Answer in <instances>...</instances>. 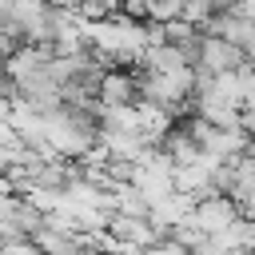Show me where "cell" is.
I'll return each mask as SVG.
<instances>
[{"instance_id":"1","label":"cell","mask_w":255,"mask_h":255,"mask_svg":"<svg viewBox=\"0 0 255 255\" xmlns=\"http://www.w3.org/2000/svg\"><path fill=\"white\" fill-rule=\"evenodd\" d=\"M199 68H207V72H239L243 64H251L247 60V52L239 48V44H231V40H223V36H207L203 32V44H199V60H195Z\"/></svg>"},{"instance_id":"2","label":"cell","mask_w":255,"mask_h":255,"mask_svg":"<svg viewBox=\"0 0 255 255\" xmlns=\"http://www.w3.org/2000/svg\"><path fill=\"white\" fill-rule=\"evenodd\" d=\"M235 219H239V203H235L231 195H207V199L195 203V219H191V223H195L203 235H223Z\"/></svg>"},{"instance_id":"3","label":"cell","mask_w":255,"mask_h":255,"mask_svg":"<svg viewBox=\"0 0 255 255\" xmlns=\"http://www.w3.org/2000/svg\"><path fill=\"white\" fill-rule=\"evenodd\" d=\"M96 88H100V104H104V108L135 104V96H139V88H135V80H131L128 72H108V76L96 80Z\"/></svg>"},{"instance_id":"4","label":"cell","mask_w":255,"mask_h":255,"mask_svg":"<svg viewBox=\"0 0 255 255\" xmlns=\"http://www.w3.org/2000/svg\"><path fill=\"white\" fill-rule=\"evenodd\" d=\"M187 64H191V56H187L183 48H175V44L151 48V52L143 56V68H147V72H179V68H187Z\"/></svg>"},{"instance_id":"5","label":"cell","mask_w":255,"mask_h":255,"mask_svg":"<svg viewBox=\"0 0 255 255\" xmlns=\"http://www.w3.org/2000/svg\"><path fill=\"white\" fill-rule=\"evenodd\" d=\"M183 4L187 0H147V16L155 24H171V20H183Z\"/></svg>"},{"instance_id":"6","label":"cell","mask_w":255,"mask_h":255,"mask_svg":"<svg viewBox=\"0 0 255 255\" xmlns=\"http://www.w3.org/2000/svg\"><path fill=\"white\" fill-rule=\"evenodd\" d=\"M143 255H191V251H187L183 243H175V239H159V243H155V247H147Z\"/></svg>"}]
</instances>
